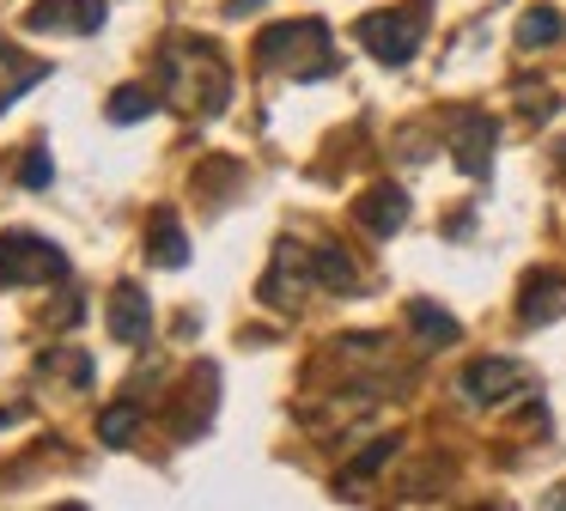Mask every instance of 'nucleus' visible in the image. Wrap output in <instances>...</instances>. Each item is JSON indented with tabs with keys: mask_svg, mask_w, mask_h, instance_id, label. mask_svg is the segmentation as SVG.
I'll list each match as a JSON object with an SVG mask.
<instances>
[{
	"mask_svg": "<svg viewBox=\"0 0 566 511\" xmlns=\"http://www.w3.org/2000/svg\"><path fill=\"white\" fill-rule=\"evenodd\" d=\"M159 80L177 104H201V116H220L226 97H232V67L220 61V49L196 43V36H171L159 49Z\"/></svg>",
	"mask_w": 566,
	"mask_h": 511,
	"instance_id": "1",
	"label": "nucleus"
},
{
	"mask_svg": "<svg viewBox=\"0 0 566 511\" xmlns=\"http://www.w3.org/2000/svg\"><path fill=\"white\" fill-rule=\"evenodd\" d=\"M38 280H67V255L38 231H7L0 238V286H38Z\"/></svg>",
	"mask_w": 566,
	"mask_h": 511,
	"instance_id": "2",
	"label": "nucleus"
},
{
	"mask_svg": "<svg viewBox=\"0 0 566 511\" xmlns=\"http://www.w3.org/2000/svg\"><path fill=\"white\" fill-rule=\"evenodd\" d=\"M420 31H427V19H420V12H402V7H390V12H366V19L354 24V36L384 61V67H402V61H415Z\"/></svg>",
	"mask_w": 566,
	"mask_h": 511,
	"instance_id": "3",
	"label": "nucleus"
},
{
	"mask_svg": "<svg viewBox=\"0 0 566 511\" xmlns=\"http://www.w3.org/2000/svg\"><path fill=\"white\" fill-rule=\"evenodd\" d=\"M305 49H317V55H329V31H323V19H286V24H269V31L256 36V61L262 67H293V80L305 73Z\"/></svg>",
	"mask_w": 566,
	"mask_h": 511,
	"instance_id": "4",
	"label": "nucleus"
},
{
	"mask_svg": "<svg viewBox=\"0 0 566 511\" xmlns=\"http://www.w3.org/2000/svg\"><path fill=\"white\" fill-rule=\"evenodd\" d=\"M457 389H463L475 408H505L512 396H524V389H530V372L517 359H500V353H493V359H469Z\"/></svg>",
	"mask_w": 566,
	"mask_h": 511,
	"instance_id": "5",
	"label": "nucleus"
},
{
	"mask_svg": "<svg viewBox=\"0 0 566 511\" xmlns=\"http://www.w3.org/2000/svg\"><path fill=\"white\" fill-rule=\"evenodd\" d=\"M317 286V268H311V250H298V243H281L274 250V268L262 274V299L274 304V311H298V299Z\"/></svg>",
	"mask_w": 566,
	"mask_h": 511,
	"instance_id": "6",
	"label": "nucleus"
},
{
	"mask_svg": "<svg viewBox=\"0 0 566 511\" xmlns=\"http://www.w3.org/2000/svg\"><path fill=\"white\" fill-rule=\"evenodd\" d=\"M493 140H500V122H493L488 109H451V153L469 177H488Z\"/></svg>",
	"mask_w": 566,
	"mask_h": 511,
	"instance_id": "7",
	"label": "nucleus"
},
{
	"mask_svg": "<svg viewBox=\"0 0 566 511\" xmlns=\"http://www.w3.org/2000/svg\"><path fill=\"white\" fill-rule=\"evenodd\" d=\"M104 328H111V341H123V347H140V341H147V328H153V304H147V292H140L135 280H123V286L111 292Z\"/></svg>",
	"mask_w": 566,
	"mask_h": 511,
	"instance_id": "8",
	"label": "nucleus"
},
{
	"mask_svg": "<svg viewBox=\"0 0 566 511\" xmlns=\"http://www.w3.org/2000/svg\"><path fill=\"white\" fill-rule=\"evenodd\" d=\"M25 24L31 31H80V36H92V31H104V0H43V7L25 12Z\"/></svg>",
	"mask_w": 566,
	"mask_h": 511,
	"instance_id": "9",
	"label": "nucleus"
},
{
	"mask_svg": "<svg viewBox=\"0 0 566 511\" xmlns=\"http://www.w3.org/2000/svg\"><path fill=\"white\" fill-rule=\"evenodd\" d=\"M554 316H566V274L536 268V274L524 280V299H517V323L542 328V323H554Z\"/></svg>",
	"mask_w": 566,
	"mask_h": 511,
	"instance_id": "10",
	"label": "nucleus"
},
{
	"mask_svg": "<svg viewBox=\"0 0 566 511\" xmlns=\"http://www.w3.org/2000/svg\"><path fill=\"white\" fill-rule=\"evenodd\" d=\"M354 219L371 231V238H390V231H402V219H408V195L396 189V182H378V189H366L354 201Z\"/></svg>",
	"mask_w": 566,
	"mask_h": 511,
	"instance_id": "11",
	"label": "nucleus"
},
{
	"mask_svg": "<svg viewBox=\"0 0 566 511\" xmlns=\"http://www.w3.org/2000/svg\"><path fill=\"white\" fill-rule=\"evenodd\" d=\"M38 80H50V61H31V55H19L13 43H0V109L19 104Z\"/></svg>",
	"mask_w": 566,
	"mask_h": 511,
	"instance_id": "12",
	"label": "nucleus"
},
{
	"mask_svg": "<svg viewBox=\"0 0 566 511\" xmlns=\"http://www.w3.org/2000/svg\"><path fill=\"white\" fill-rule=\"evenodd\" d=\"M147 255H153L159 268H184V262H189V238H184V226H177V213H171V207H159V213H153Z\"/></svg>",
	"mask_w": 566,
	"mask_h": 511,
	"instance_id": "13",
	"label": "nucleus"
},
{
	"mask_svg": "<svg viewBox=\"0 0 566 511\" xmlns=\"http://www.w3.org/2000/svg\"><path fill=\"white\" fill-rule=\"evenodd\" d=\"M408 323H415L420 347H451V341L463 335V323H457L451 311H439L432 299H408Z\"/></svg>",
	"mask_w": 566,
	"mask_h": 511,
	"instance_id": "14",
	"label": "nucleus"
},
{
	"mask_svg": "<svg viewBox=\"0 0 566 511\" xmlns=\"http://www.w3.org/2000/svg\"><path fill=\"white\" fill-rule=\"evenodd\" d=\"M311 268H317L323 292H354L359 286V268L347 262V250H335V243H317V250H311Z\"/></svg>",
	"mask_w": 566,
	"mask_h": 511,
	"instance_id": "15",
	"label": "nucleus"
},
{
	"mask_svg": "<svg viewBox=\"0 0 566 511\" xmlns=\"http://www.w3.org/2000/svg\"><path fill=\"white\" fill-rule=\"evenodd\" d=\"M135 432H140V401H111V408L98 414V438H104V445L123 450Z\"/></svg>",
	"mask_w": 566,
	"mask_h": 511,
	"instance_id": "16",
	"label": "nucleus"
},
{
	"mask_svg": "<svg viewBox=\"0 0 566 511\" xmlns=\"http://www.w3.org/2000/svg\"><path fill=\"white\" fill-rule=\"evenodd\" d=\"M560 31H566V19L554 7H530L524 19H517V49H542V43H554Z\"/></svg>",
	"mask_w": 566,
	"mask_h": 511,
	"instance_id": "17",
	"label": "nucleus"
},
{
	"mask_svg": "<svg viewBox=\"0 0 566 511\" xmlns=\"http://www.w3.org/2000/svg\"><path fill=\"white\" fill-rule=\"evenodd\" d=\"M153 109H159V92H147V85H116L111 92V122H147Z\"/></svg>",
	"mask_w": 566,
	"mask_h": 511,
	"instance_id": "18",
	"label": "nucleus"
},
{
	"mask_svg": "<svg viewBox=\"0 0 566 511\" xmlns=\"http://www.w3.org/2000/svg\"><path fill=\"white\" fill-rule=\"evenodd\" d=\"M43 372H67V377H74V384L80 389H86L92 384V359H86V353H80V347H50V353H43Z\"/></svg>",
	"mask_w": 566,
	"mask_h": 511,
	"instance_id": "19",
	"label": "nucleus"
},
{
	"mask_svg": "<svg viewBox=\"0 0 566 511\" xmlns=\"http://www.w3.org/2000/svg\"><path fill=\"white\" fill-rule=\"evenodd\" d=\"M19 182H25V189H50V182H55L50 153H38V146H31V153H25V165H19Z\"/></svg>",
	"mask_w": 566,
	"mask_h": 511,
	"instance_id": "20",
	"label": "nucleus"
},
{
	"mask_svg": "<svg viewBox=\"0 0 566 511\" xmlns=\"http://www.w3.org/2000/svg\"><path fill=\"white\" fill-rule=\"evenodd\" d=\"M396 450H402V445H396V438H371V445H366V450H359V457H354V474H378L384 462L396 457Z\"/></svg>",
	"mask_w": 566,
	"mask_h": 511,
	"instance_id": "21",
	"label": "nucleus"
},
{
	"mask_svg": "<svg viewBox=\"0 0 566 511\" xmlns=\"http://www.w3.org/2000/svg\"><path fill=\"white\" fill-rule=\"evenodd\" d=\"M25 420V408H0V426H19Z\"/></svg>",
	"mask_w": 566,
	"mask_h": 511,
	"instance_id": "22",
	"label": "nucleus"
},
{
	"mask_svg": "<svg viewBox=\"0 0 566 511\" xmlns=\"http://www.w3.org/2000/svg\"><path fill=\"white\" fill-rule=\"evenodd\" d=\"M250 7H256V0H232V7H226V12H232V19H244Z\"/></svg>",
	"mask_w": 566,
	"mask_h": 511,
	"instance_id": "23",
	"label": "nucleus"
}]
</instances>
